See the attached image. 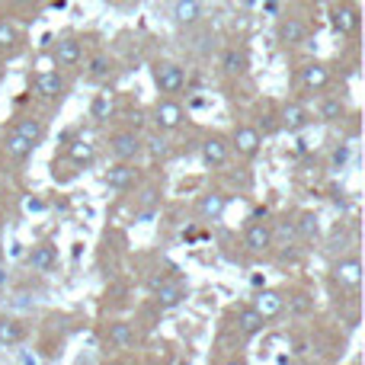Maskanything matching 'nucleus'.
Returning a JSON list of instances; mask_svg holds the SVG:
<instances>
[{
	"instance_id": "obj_1",
	"label": "nucleus",
	"mask_w": 365,
	"mask_h": 365,
	"mask_svg": "<svg viewBox=\"0 0 365 365\" xmlns=\"http://www.w3.org/2000/svg\"><path fill=\"white\" fill-rule=\"evenodd\" d=\"M151 81L160 90V96H180L186 90V68L170 58H158L151 64Z\"/></svg>"
},
{
	"instance_id": "obj_2",
	"label": "nucleus",
	"mask_w": 365,
	"mask_h": 365,
	"mask_svg": "<svg viewBox=\"0 0 365 365\" xmlns=\"http://www.w3.org/2000/svg\"><path fill=\"white\" fill-rule=\"evenodd\" d=\"M330 285L340 292H349V295H359V285H362L359 253H343L340 259H334V266H330Z\"/></svg>"
},
{
	"instance_id": "obj_3",
	"label": "nucleus",
	"mask_w": 365,
	"mask_h": 365,
	"mask_svg": "<svg viewBox=\"0 0 365 365\" xmlns=\"http://www.w3.org/2000/svg\"><path fill=\"white\" fill-rule=\"evenodd\" d=\"M29 87H32V96H36V100L61 103L64 96H68V90H71V81H68L64 71L55 68V71H38V74H32Z\"/></svg>"
},
{
	"instance_id": "obj_4",
	"label": "nucleus",
	"mask_w": 365,
	"mask_h": 365,
	"mask_svg": "<svg viewBox=\"0 0 365 365\" xmlns=\"http://www.w3.org/2000/svg\"><path fill=\"white\" fill-rule=\"evenodd\" d=\"M151 295H154V304H158L160 311H173L189 298V285L177 276H154Z\"/></svg>"
},
{
	"instance_id": "obj_5",
	"label": "nucleus",
	"mask_w": 365,
	"mask_h": 365,
	"mask_svg": "<svg viewBox=\"0 0 365 365\" xmlns=\"http://www.w3.org/2000/svg\"><path fill=\"white\" fill-rule=\"evenodd\" d=\"M151 122L158 132L170 135L186 125V109H182V103L177 96H158V103L151 106Z\"/></svg>"
},
{
	"instance_id": "obj_6",
	"label": "nucleus",
	"mask_w": 365,
	"mask_h": 365,
	"mask_svg": "<svg viewBox=\"0 0 365 365\" xmlns=\"http://www.w3.org/2000/svg\"><path fill=\"white\" fill-rule=\"evenodd\" d=\"M244 250L250 253V257H269L272 250H276V225L272 221H250L244 231Z\"/></svg>"
},
{
	"instance_id": "obj_7",
	"label": "nucleus",
	"mask_w": 365,
	"mask_h": 365,
	"mask_svg": "<svg viewBox=\"0 0 365 365\" xmlns=\"http://www.w3.org/2000/svg\"><path fill=\"white\" fill-rule=\"evenodd\" d=\"M227 145H231V154H237L240 160H257L263 151V135L257 125L244 122V125H234V132L227 135Z\"/></svg>"
},
{
	"instance_id": "obj_8",
	"label": "nucleus",
	"mask_w": 365,
	"mask_h": 365,
	"mask_svg": "<svg viewBox=\"0 0 365 365\" xmlns=\"http://www.w3.org/2000/svg\"><path fill=\"white\" fill-rule=\"evenodd\" d=\"M327 16H330V29L340 38H353L359 32V6L353 0H334Z\"/></svg>"
},
{
	"instance_id": "obj_9",
	"label": "nucleus",
	"mask_w": 365,
	"mask_h": 365,
	"mask_svg": "<svg viewBox=\"0 0 365 365\" xmlns=\"http://www.w3.org/2000/svg\"><path fill=\"white\" fill-rule=\"evenodd\" d=\"M109 154L115 160H138L145 154V135L138 128H119L109 135Z\"/></svg>"
},
{
	"instance_id": "obj_10",
	"label": "nucleus",
	"mask_w": 365,
	"mask_h": 365,
	"mask_svg": "<svg viewBox=\"0 0 365 365\" xmlns=\"http://www.w3.org/2000/svg\"><path fill=\"white\" fill-rule=\"evenodd\" d=\"M48 55H51V64H55L58 71H74L77 64L83 61V45L77 36H58L55 42H51Z\"/></svg>"
},
{
	"instance_id": "obj_11",
	"label": "nucleus",
	"mask_w": 365,
	"mask_h": 365,
	"mask_svg": "<svg viewBox=\"0 0 365 365\" xmlns=\"http://www.w3.org/2000/svg\"><path fill=\"white\" fill-rule=\"evenodd\" d=\"M103 343L115 353H128V349L138 346V330H135L132 321H106L103 324Z\"/></svg>"
},
{
	"instance_id": "obj_12",
	"label": "nucleus",
	"mask_w": 365,
	"mask_h": 365,
	"mask_svg": "<svg viewBox=\"0 0 365 365\" xmlns=\"http://www.w3.org/2000/svg\"><path fill=\"white\" fill-rule=\"evenodd\" d=\"M295 81H298V90H304V93H324L330 87V81H334V71L324 61H304L298 68Z\"/></svg>"
},
{
	"instance_id": "obj_13",
	"label": "nucleus",
	"mask_w": 365,
	"mask_h": 365,
	"mask_svg": "<svg viewBox=\"0 0 365 365\" xmlns=\"http://www.w3.org/2000/svg\"><path fill=\"white\" fill-rule=\"evenodd\" d=\"M199 158L208 170H221L231 158V145H227V135L221 132H208L205 138L199 141Z\"/></svg>"
},
{
	"instance_id": "obj_14",
	"label": "nucleus",
	"mask_w": 365,
	"mask_h": 365,
	"mask_svg": "<svg viewBox=\"0 0 365 365\" xmlns=\"http://www.w3.org/2000/svg\"><path fill=\"white\" fill-rule=\"evenodd\" d=\"M103 182H106L109 189H119V192H128V189H135L141 182L138 160H115V164L109 167L106 173H103Z\"/></svg>"
},
{
	"instance_id": "obj_15",
	"label": "nucleus",
	"mask_w": 365,
	"mask_h": 365,
	"mask_svg": "<svg viewBox=\"0 0 365 365\" xmlns=\"http://www.w3.org/2000/svg\"><path fill=\"white\" fill-rule=\"evenodd\" d=\"M311 122H314V115H311V109L304 106V103L289 100V103H282V106H279V128H282V132L302 135Z\"/></svg>"
},
{
	"instance_id": "obj_16",
	"label": "nucleus",
	"mask_w": 365,
	"mask_h": 365,
	"mask_svg": "<svg viewBox=\"0 0 365 365\" xmlns=\"http://www.w3.org/2000/svg\"><path fill=\"white\" fill-rule=\"evenodd\" d=\"M218 68L225 77L240 81V77L250 74V51H247L244 45H225V48H221V58H218Z\"/></svg>"
},
{
	"instance_id": "obj_17",
	"label": "nucleus",
	"mask_w": 365,
	"mask_h": 365,
	"mask_svg": "<svg viewBox=\"0 0 365 365\" xmlns=\"http://www.w3.org/2000/svg\"><path fill=\"white\" fill-rule=\"evenodd\" d=\"M276 38L285 48H298V45H304L311 38V26L298 16H282L276 23Z\"/></svg>"
},
{
	"instance_id": "obj_18",
	"label": "nucleus",
	"mask_w": 365,
	"mask_h": 365,
	"mask_svg": "<svg viewBox=\"0 0 365 365\" xmlns=\"http://www.w3.org/2000/svg\"><path fill=\"white\" fill-rule=\"evenodd\" d=\"M26 266H29L32 272H38V276H48V272L58 269V247L48 244V240H42V244H32L29 253H26Z\"/></svg>"
},
{
	"instance_id": "obj_19",
	"label": "nucleus",
	"mask_w": 365,
	"mask_h": 365,
	"mask_svg": "<svg viewBox=\"0 0 365 365\" xmlns=\"http://www.w3.org/2000/svg\"><path fill=\"white\" fill-rule=\"evenodd\" d=\"M170 19L177 29H195L205 19V6H202V0H173Z\"/></svg>"
},
{
	"instance_id": "obj_20",
	"label": "nucleus",
	"mask_w": 365,
	"mask_h": 365,
	"mask_svg": "<svg viewBox=\"0 0 365 365\" xmlns=\"http://www.w3.org/2000/svg\"><path fill=\"white\" fill-rule=\"evenodd\" d=\"M250 304L266 317V321H276V317L285 314V289H259Z\"/></svg>"
},
{
	"instance_id": "obj_21",
	"label": "nucleus",
	"mask_w": 365,
	"mask_h": 365,
	"mask_svg": "<svg viewBox=\"0 0 365 365\" xmlns=\"http://www.w3.org/2000/svg\"><path fill=\"white\" fill-rule=\"evenodd\" d=\"M234 321H237L234 327H237V334L244 336V340H253V336H259L266 330V324H269L257 308H253V304H240V308L234 311Z\"/></svg>"
},
{
	"instance_id": "obj_22",
	"label": "nucleus",
	"mask_w": 365,
	"mask_h": 365,
	"mask_svg": "<svg viewBox=\"0 0 365 365\" xmlns=\"http://www.w3.org/2000/svg\"><path fill=\"white\" fill-rule=\"evenodd\" d=\"M225 208H227L225 192H202L199 199H195V215H199L202 221H218L221 215H225Z\"/></svg>"
},
{
	"instance_id": "obj_23",
	"label": "nucleus",
	"mask_w": 365,
	"mask_h": 365,
	"mask_svg": "<svg viewBox=\"0 0 365 365\" xmlns=\"http://www.w3.org/2000/svg\"><path fill=\"white\" fill-rule=\"evenodd\" d=\"M317 119L327 122V125L343 122L346 119V100H343L340 93H324L321 100H317Z\"/></svg>"
},
{
	"instance_id": "obj_24",
	"label": "nucleus",
	"mask_w": 365,
	"mask_h": 365,
	"mask_svg": "<svg viewBox=\"0 0 365 365\" xmlns=\"http://www.w3.org/2000/svg\"><path fill=\"white\" fill-rule=\"evenodd\" d=\"M26 324L13 314H0V349H13L26 340Z\"/></svg>"
},
{
	"instance_id": "obj_25",
	"label": "nucleus",
	"mask_w": 365,
	"mask_h": 365,
	"mask_svg": "<svg viewBox=\"0 0 365 365\" xmlns=\"http://www.w3.org/2000/svg\"><path fill=\"white\" fill-rule=\"evenodd\" d=\"M64 158L74 164V170H87V167L96 164V145H90V141H83V138H74L64 148Z\"/></svg>"
},
{
	"instance_id": "obj_26",
	"label": "nucleus",
	"mask_w": 365,
	"mask_h": 365,
	"mask_svg": "<svg viewBox=\"0 0 365 365\" xmlns=\"http://www.w3.org/2000/svg\"><path fill=\"white\" fill-rule=\"evenodd\" d=\"M292 227H295V237L304 240V244H314V240L321 237V218H317V212H311V208L298 212Z\"/></svg>"
},
{
	"instance_id": "obj_27",
	"label": "nucleus",
	"mask_w": 365,
	"mask_h": 365,
	"mask_svg": "<svg viewBox=\"0 0 365 365\" xmlns=\"http://www.w3.org/2000/svg\"><path fill=\"white\" fill-rule=\"evenodd\" d=\"M13 132L23 135L26 141H29L32 148H38L45 141V135H48V125H45V119H36V115H23V119L13 122Z\"/></svg>"
},
{
	"instance_id": "obj_28",
	"label": "nucleus",
	"mask_w": 365,
	"mask_h": 365,
	"mask_svg": "<svg viewBox=\"0 0 365 365\" xmlns=\"http://www.w3.org/2000/svg\"><path fill=\"white\" fill-rule=\"evenodd\" d=\"M0 148H4V154H6V160H16V164H23L26 158H29L36 148L29 145V141L23 138V135H16L13 128H6L4 132V138H0Z\"/></svg>"
},
{
	"instance_id": "obj_29",
	"label": "nucleus",
	"mask_w": 365,
	"mask_h": 365,
	"mask_svg": "<svg viewBox=\"0 0 365 365\" xmlns=\"http://www.w3.org/2000/svg\"><path fill=\"white\" fill-rule=\"evenodd\" d=\"M285 311L292 317H308L314 311V292L308 289H289L285 292Z\"/></svg>"
},
{
	"instance_id": "obj_30",
	"label": "nucleus",
	"mask_w": 365,
	"mask_h": 365,
	"mask_svg": "<svg viewBox=\"0 0 365 365\" xmlns=\"http://www.w3.org/2000/svg\"><path fill=\"white\" fill-rule=\"evenodd\" d=\"M23 29H19L13 19H0V55H16L19 48H23Z\"/></svg>"
},
{
	"instance_id": "obj_31",
	"label": "nucleus",
	"mask_w": 365,
	"mask_h": 365,
	"mask_svg": "<svg viewBox=\"0 0 365 365\" xmlns=\"http://www.w3.org/2000/svg\"><path fill=\"white\" fill-rule=\"evenodd\" d=\"M113 74H115V61L106 55V51H96V55L87 61V81H93V83H106Z\"/></svg>"
},
{
	"instance_id": "obj_32",
	"label": "nucleus",
	"mask_w": 365,
	"mask_h": 365,
	"mask_svg": "<svg viewBox=\"0 0 365 365\" xmlns=\"http://www.w3.org/2000/svg\"><path fill=\"white\" fill-rule=\"evenodd\" d=\"M145 154H151V160H170L173 148H170V141H167V135L158 132V135H151V138H145Z\"/></svg>"
},
{
	"instance_id": "obj_33",
	"label": "nucleus",
	"mask_w": 365,
	"mask_h": 365,
	"mask_svg": "<svg viewBox=\"0 0 365 365\" xmlns=\"http://www.w3.org/2000/svg\"><path fill=\"white\" fill-rule=\"evenodd\" d=\"M113 113H115L113 96H109V93H96L93 106H90V119H93V122H106Z\"/></svg>"
},
{
	"instance_id": "obj_34",
	"label": "nucleus",
	"mask_w": 365,
	"mask_h": 365,
	"mask_svg": "<svg viewBox=\"0 0 365 365\" xmlns=\"http://www.w3.org/2000/svg\"><path fill=\"white\" fill-rule=\"evenodd\" d=\"M346 154H349L346 148H340V151L334 154V167H343V164H346Z\"/></svg>"
},
{
	"instance_id": "obj_35",
	"label": "nucleus",
	"mask_w": 365,
	"mask_h": 365,
	"mask_svg": "<svg viewBox=\"0 0 365 365\" xmlns=\"http://www.w3.org/2000/svg\"><path fill=\"white\" fill-rule=\"evenodd\" d=\"M6 4H10V6H32L36 0H6Z\"/></svg>"
},
{
	"instance_id": "obj_36",
	"label": "nucleus",
	"mask_w": 365,
	"mask_h": 365,
	"mask_svg": "<svg viewBox=\"0 0 365 365\" xmlns=\"http://www.w3.org/2000/svg\"><path fill=\"white\" fill-rule=\"evenodd\" d=\"M113 4H119V0H113Z\"/></svg>"
}]
</instances>
